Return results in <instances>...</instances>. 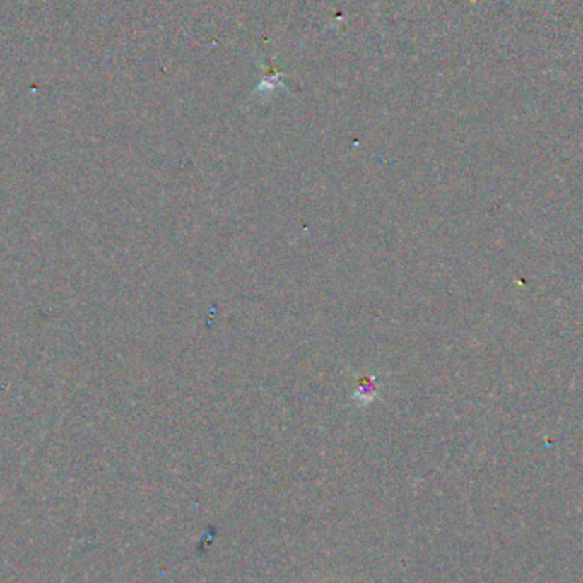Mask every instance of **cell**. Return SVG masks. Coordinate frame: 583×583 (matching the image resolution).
Segmentation results:
<instances>
[{"label":"cell","mask_w":583,"mask_h":583,"mask_svg":"<svg viewBox=\"0 0 583 583\" xmlns=\"http://www.w3.org/2000/svg\"><path fill=\"white\" fill-rule=\"evenodd\" d=\"M375 389H377V386H375V379H363L362 382H360V398L365 399L367 396H369V399L375 398Z\"/></svg>","instance_id":"1"}]
</instances>
